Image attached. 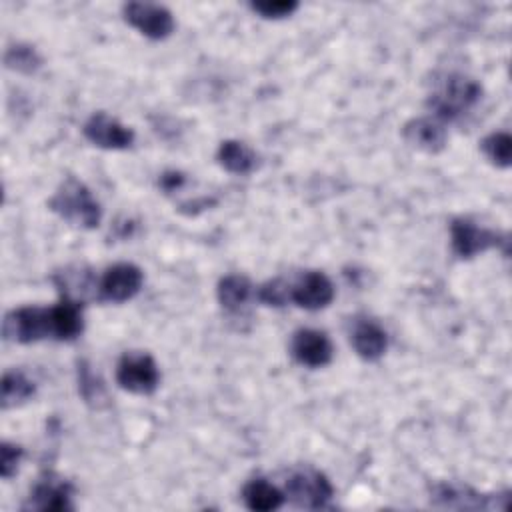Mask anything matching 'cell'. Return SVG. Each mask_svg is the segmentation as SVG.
Returning <instances> with one entry per match:
<instances>
[{
    "label": "cell",
    "instance_id": "11",
    "mask_svg": "<svg viewBox=\"0 0 512 512\" xmlns=\"http://www.w3.org/2000/svg\"><path fill=\"white\" fill-rule=\"evenodd\" d=\"M334 298L332 280L318 270H308L290 282V302L304 310L326 308Z\"/></svg>",
    "mask_w": 512,
    "mask_h": 512
},
{
    "label": "cell",
    "instance_id": "7",
    "mask_svg": "<svg viewBox=\"0 0 512 512\" xmlns=\"http://www.w3.org/2000/svg\"><path fill=\"white\" fill-rule=\"evenodd\" d=\"M450 238H452V250L458 258H474L480 252H486L490 248H498L506 238L490 228L478 226L466 218H456L450 224Z\"/></svg>",
    "mask_w": 512,
    "mask_h": 512
},
{
    "label": "cell",
    "instance_id": "9",
    "mask_svg": "<svg viewBox=\"0 0 512 512\" xmlns=\"http://www.w3.org/2000/svg\"><path fill=\"white\" fill-rule=\"evenodd\" d=\"M144 282V274L138 266L128 264V262H120L114 264L110 268H106V272L102 274L100 282H98V300L102 302H126L130 298H134Z\"/></svg>",
    "mask_w": 512,
    "mask_h": 512
},
{
    "label": "cell",
    "instance_id": "19",
    "mask_svg": "<svg viewBox=\"0 0 512 512\" xmlns=\"http://www.w3.org/2000/svg\"><path fill=\"white\" fill-rule=\"evenodd\" d=\"M218 302L228 312H238L252 296V282L242 274H228L220 278L216 288Z\"/></svg>",
    "mask_w": 512,
    "mask_h": 512
},
{
    "label": "cell",
    "instance_id": "20",
    "mask_svg": "<svg viewBox=\"0 0 512 512\" xmlns=\"http://www.w3.org/2000/svg\"><path fill=\"white\" fill-rule=\"evenodd\" d=\"M36 392L34 382L20 370H8L2 376V408H12L28 398H32Z\"/></svg>",
    "mask_w": 512,
    "mask_h": 512
},
{
    "label": "cell",
    "instance_id": "24",
    "mask_svg": "<svg viewBox=\"0 0 512 512\" xmlns=\"http://www.w3.org/2000/svg\"><path fill=\"white\" fill-rule=\"evenodd\" d=\"M258 300L266 306H284L290 300V282L284 278L268 280L258 288Z\"/></svg>",
    "mask_w": 512,
    "mask_h": 512
},
{
    "label": "cell",
    "instance_id": "8",
    "mask_svg": "<svg viewBox=\"0 0 512 512\" xmlns=\"http://www.w3.org/2000/svg\"><path fill=\"white\" fill-rule=\"evenodd\" d=\"M124 20L140 34L152 40H162L174 30V16L168 8L152 2H128L122 6Z\"/></svg>",
    "mask_w": 512,
    "mask_h": 512
},
{
    "label": "cell",
    "instance_id": "6",
    "mask_svg": "<svg viewBox=\"0 0 512 512\" xmlns=\"http://www.w3.org/2000/svg\"><path fill=\"white\" fill-rule=\"evenodd\" d=\"M72 494L74 486L54 474L46 472L44 476L38 478L34 488L30 490V496L22 504V510H40V512H62V510H72Z\"/></svg>",
    "mask_w": 512,
    "mask_h": 512
},
{
    "label": "cell",
    "instance_id": "21",
    "mask_svg": "<svg viewBox=\"0 0 512 512\" xmlns=\"http://www.w3.org/2000/svg\"><path fill=\"white\" fill-rule=\"evenodd\" d=\"M78 392L86 404L100 408L106 402V386L86 360L78 362Z\"/></svg>",
    "mask_w": 512,
    "mask_h": 512
},
{
    "label": "cell",
    "instance_id": "3",
    "mask_svg": "<svg viewBox=\"0 0 512 512\" xmlns=\"http://www.w3.org/2000/svg\"><path fill=\"white\" fill-rule=\"evenodd\" d=\"M2 334L6 340L32 344L44 338H52V322H50V308L40 306H22L10 310L4 316Z\"/></svg>",
    "mask_w": 512,
    "mask_h": 512
},
{
    "label": "cell",
    "instance_id": "23",
    "mask_svg": "<svg viewBox=\"0 0 512 512\" xmlns=\"http://www.w3.org/2000/svg\"><path fill=\"white\" fill-rule=\"evenodd\" d=\"M4 62L8 68L24 72V74H32L40 68L42 58L40 54L34 50V46L30 44H14L6 50L4 54Z\"/></svg>",
    "mask_w": 512,
    "mask_h": 512
},
{
    "label": "cell",
    "instance_id": "22",
    "mask_svg": "<svg viewBox=\"0 0 512 512\" xmlns=\"http://www.w3.org/2000/svg\"><path fill=\"white\" fill-rule=\"evenodd\" d=\"M480 148L484 156L498 168H508L512 160V138L508 132H492L482 138Z\"/></svg>",
    "mask_w": 512,
    "mask_h": 512
},
{
    "label": "cell",
    "instance_id": "2",
    "mask_svg": "<svg viewBox=\"0 0 512 512\" xmlns=\"http://www.w3.org/2000/svg\"><path fill=\"white\" fill-rule=\"evenodd\" d=\"M48 208L66 222L80 228H98L102 220V208L92 196L88 186L74 176H68L54 196L48 200Z\"/></svg>",
    "mask_w": 512,
    "mask_h": 512
},
{
    "label": "cell",
    "instance_id": "1",
    "mask_svg": "<svg viewBox=\"0 0 512 512\" xmlns=\"http://www.w3.org/2000/svg\"><path fill=\"white\" fill-rule=\"evenodd\" d=\"M482 98V86L464 74H446L428 96V108L440 122H450L474 108Z\"/></svg>",
    "mask_w": 512,
    "mask_h": 512
},
{
    "label": "cell",
    "instance_id": "4",
    "mask_svg": "<svg viewBox=\"0 0 512 512\" xmlns=\"http://www.w3.org/2000/svg\"><path fill=\"white\" fill-rule=\"evenodd\" d=\"M116 382L132 394H152L160 384V372L150 354L126 352L116 366Z\"/></svg>",
    "mask_w": 512,
    "mask_h": 512
},
{
    "label": "cell",
    "instance_id": "5",
    "mask_svg": "<svg viewBox=\"0 0 512 512\" xmlns=\"http://www.w3.org/2000/svg\"><path fill=\"white\" fill-rule=\"evenodd\" d=\"M334 494V488L330 480L314 470V468H304L294 472L286 480V496L290 498L292 504L308 510H318L324 508Z\"/></svg>",
    "mask_w": 512,
    "mask_h": 512
},
{
    "label": "cell",
    "instance_id": "14",
    "mask_svg": "<svg viewBox=\"0 0 512 512\" xmlns=\"http://www.w3.org/2000/svg\"><path fill=\"white\" fill-rule=\"evenodd\" d=\"M402 136L412 148H418V150L430 152V154L444 150L446 140H448L444 124L440 120L428 118V116L408 120L402 128Z\"/></svg>",
    "mask_w": 512,
    "mask_h": 512
},
{
    "label": "cell",
    "instance_id": "18",
    "mask_svg": "<svg viewBox=\"0 0 512 512\" xmlns=\"http://www.w3.org/2000/svg\"><path fill=\"white\" fill-rule=\"evenodd\" d=\"M216 158L224 170L230 174L246 176L256 168V154L246 144L238 140H224L218 146Z\"/></svg>",
    "mask_w": 512,
    "mask_h": 512
},
{
    "label": "cell",
    "instance_id": "26",
    "mask_svg": "<svg viewBox=\"0 0 512 512\" xmlns=\"http://www.w3.org/2000/svg\"><path fill=\"white\" fill-rule=\"evenodd\" d=\"M22 448L10 442L0 444V474L4 480L12 478L18 472V464L22 460Z\"/></svg>",
    "mask_w": 512,
    "mask_h": 512
},
{
    "label": "cell",
    "instance_id": "17",
    "mask_svg": "<svg viewBox=\"0 0 512 512\" xmlns=\"http://www.w3.org/2000/svg\"><path fill=\"white\" fill-rule=\"evenodd\" d=\"M286 494L264 478H254L242 488V500L250 510L270 512L284 504Z\"/></svg>",
    "mask_w": 512,
    "mask_h": 512
},
{
    "label": "cell",
    "instance_id": "10",
    "mask_svg": "<svg viewBox=\"0 0 512 512\" xmlns=\"http://www.w3.org/2000/svg\"><path fill=\"white\" fill-rule=\"evenodd\" d=\"M502 494L496 496H486V494H478L468 486L456 484V482H442L436 484L432 488V504L442 506V508H456V510H506L504 504H498V498Z\"/></svg>",
    "mask_w": 512,
    "mask_h": 512
},
{
    "label": "cell",
    "instance_id": "12",
    "mask_svg": "<svg viewBox=\"0 0 512 512\" xmlns=\"http://www.w3.org/2000/svg\"><path fill=\"white\" fill-rule=\"evenodd\" d=\"M82 132L94 146L106 150H126L134 144V132L106 112L92 114L86 120Z\"/></svg>",
    "mask_w": 512,
    "mask_h": 512
},
{
    "label": "cell",
    "instance_id": "15",
    "mask_svg": "<svg viewBox=\"0 0 512 512\" xmlns=\"http://www.w3.org/2000/svg\"><path fill=\"white\" fill-rule=\"evenodd\" d=\"M50 322H52V338L60 342H70L78 338L84 330L82 318V302L62 296V300L50 308Z\"/></svg>",
    "mask_w": 512,
    "mask_h": 512
},
{
    "label": "cell",
    "instance_id": "25",
    "mask_svg": "<svg viewBox=\"0 0 512 512\" xmlns=\"http://www.w3.org/2000/svg\"><path fill=\"white\" fill-rule=\"evenodd\" d=\"M250 8L258 12L262 18H286L296 12V0H266V2H252Z\"/></svg>",
    "mask_w": 512,
    "mask_h": 512
},
{
    "label": "cell",
    "instance_id": "16",
    "mask_svg": "<svg viewBox=\"0 0 512 512\" xmlns=\"http://www.w3.org/2000/svg\"><path fill=\"white\" fill-rule=\"evenodd\" d=\"M350 342L362 360H378L388 346V336L374 320H356L350 332Z\"/></svg>",
    "mask_w": 512,
    "mask_h": 512
},
{
    "label": "cell",
    "instance_id": "27",
    "mask_svg": "<svg viewBox=\"0 0 512 512\" xmlns=\"http://www.w3.org/2000/svg\"><path fill=\"white\" fill-rule=\"evenodd\" d=\"M184 182H186V176H184L182 172H178V170H168V172H164V174L160 176V180H158L160 188H162L166 194L180 190V188L184 186Z\"/></svg>",
    "mask_w": 512,
    "mask_h": 512
},
{
    "label": "cell",
    "instance_id": "13",
    "mask_svg": "<svg viewBox=\"0 0 512 512\" xmlns=\"http://www.w3.org/2000/svg\"><path fill=\"white\" fill-rule=\"evenodd\" d=\"M290 352L296 362L308 368H322L330 364L334 348L324 332L314 328H300L292 334Z\"/></svg>",
    "mask_w": 512,
    "mask_h": 512
}]
</instances>
